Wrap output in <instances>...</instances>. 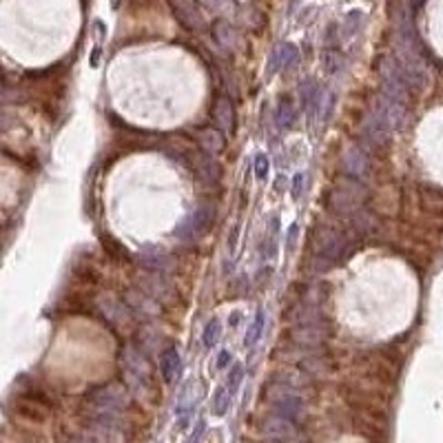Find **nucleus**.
<instances>
[{
	"label": "nucleus",
	"mask_w": 443,
	"mask_h": 443,
	"mask_svg": "<svg viewBox=\"0 0 443 443\" xmlns=\"http://www.w3.org/2000/svg\"><path fill=\"white\" fill-rule=\"evenodd\" d=\"M368 202V187L364 179L341 175L328 195V211L339 220H350Z\"/></svg>",
	"instance_id": "1"
},
{
	"label": "nucleus",
	"mask_w": 443,
	"mask_h": 443,
	"mask_svg": "<svg viewBox=\"0 0 443 443\" xmlns=\"http://www.w3.org/2000/svg\"><path fill=\"white\" fill-rule=\"evenodd\" d=\"M120 366L124 372V384L134 392H144L151 384V366L149 355H144L136 343H129L122 348Z\"/></svg>",
	"instance_id": "2"
},
{
	"label": "nucleus",
	"mask_w": 443,
	"mask_h": 443,
	"mask_svg": "<svg viewBox=\"0 0 443 443\" xmlns=\"http://www.w3.org/2000/svg\"><path fill=\"white\" fill-rule=\"evenodd\" d=\"M129 390L131 388L126 384H118V382L93 388L85 397L89 415H95V413H116V415H120L122 410L129 406V399H131Z\"/></svg>",
	"instance_id": "3"
},
{
	"label": "nucleus",
	"mask_w": 443,
	"mask_h": 443,
	"mask_svg": "<svg viewBox=\"0 0 443 443\" xmlns=\"http://www.w3.org/2000/svg\"><path fill=\"white\" fill-rule=\"evenodd\" d=\"M313 251L319 257H326L339 264L353 251V240L335 226H317L313 233Z\"/></svg>",
	"instance_id": "4"
},
{
	"label": "nucleus",
	"mask_w": 443,
	"mask_h": 443,
	"mask_svg": "<svg viewBox=\"0 0 443 443\" xmlns=\"http://www.w3.org/2000/svg\"><path fill=\"white\" fill-rule=\"evenodd\" d=\"M395 136V129L390 126L386 113L379 105H372L362 118V138L372 151H384L390 146V140Z\"/></svg>",
	"instance_id": "5"
},
{
	"label": "nucleus",
	"mask_w": 443,
	"mask_h": 443,
	"mask_svg": "<svg viewBox=\"0 0 443 443\" xmlns=\"http://www.w3.org/2000/svg\"><path fill=\"white\" fill-rule=\"evenodd\" d=\"M326 339V326L324 319L319 321H304V324H293L290 328V341L295 348L304 353H315Z\"/></svg>",
	"instance_id": "6"
},
{
	"label": "nucleus",
	"mask_w": 443,
	"mask_h": 443,
	"mask_svg": "<svg viewBox=\"0 0 443 443\" xmlns=\"http://www.w3.org/2000/svg\"><path fill=\"white\" fill-rule=\"evenodd\" d=\"M124 302L131 310V315L138 317L140 321H153L162 315V302L151 297L149 293H144L140 286L126 290Z\"/></svg>",
	"instance_id": "7"
},
{
	"label": "nucleus",
	"mask_w": 443,
	"mask_h": 443,
	"mask_svg": "<svg viewBox=\"0 0 443 443\" xmlns=\"http://www.w3.org/2000/svg\"><path fill=\"white\" fill-rule=\"evenodd\" d=\"M339 169H341V175L357 177V179H366L368 173H370L368 153L362 149V146H357V144L346 146V149H343V153H341V160H339Z\"/></svg>",
	"instance_id": "8"
},
{
	"label": "nucleus",
	"mask_w": 443,
	"mask_h": 443,
	"mask_svg": "<svg viewBox=\"0 0 443 443\" xmlns=\"http://www.w3.org/2000/svg\"><path fill=\"white\" fill-rule=\"evenodd\" d=\"M213 218H215V213H211L208 206H202V208H198V211H193L189 218H184L182 222H179V224L175 226V237L184 240V242L195 240L200 233L206 231Z\"/></svg>",
	"instance_id": "9"
},
{
	"label": "nucleus",
	"mask_w": 443,
	"mask_h": 443,
	"mask_svg": "<svg viewBox=\"0 0 443 443\" xmlns=\"http://www.w3.org/2000/svg\"><path fill=\"white\" fill-rule=\"evenodd\" d=\"M138 286L162 304H167L173 295V284L169 282L167 273H160V271H144V275L138 280Z\"/></svg>",
	"instance_id": "10"
},
{
	"label": "nucleus",
	"mask_w": 443,
	"mask_h": 443,
	"mask_svg": "<svg viewBox=\"0 0 443 443\" xmlns=\"http://www.w3.org/2000/svg\"><path fill=\"white\" fill-rule=\"evenodd\" d=\"M261 435L271 441H290V439H297V423L277 415V413H271L264 423H261Z\"/></svg>",
	"instance_id": "11"
},
{
	"label": "nucleus",
	"mask_w": 443,
	"mask_h": 443,
	"mask_svg": "<svg viewBox=\"0 0 443 443\" xmlns=\"http://www.w3.org/2000/svg\"><path fill=\"white\" fill-rule=\"evenodd\" d=\"M211 118H213V122H215V126L222 129L226 136L235 134L237 116H235L233 100L228 95H218L215 98V102H213V109H211Z\"/></svg>",
	"instance_id": "12"
},
{
	"label": "nucleus",
	"mask_w": 443,
	"mask_h": 443,
	"mask_svg": "<svg viewBox=\"0 0 443 443\" xmlns=\"http://www.w3.org/2000/svg\"><path fill=\"white\" fill-rule=\"evenodd\" d=\"M337 23H331L324 36V62L328 73H337L341 69V38Z\"/></svg>",
	"instance_id": "13"
},
{
	"label": "nucleus",
	"mask_w": 443,
	"mask_h": 443,
	"mask_svg": "<svg viewBox=\"0 0 443 443\" xmlns=\"http://www.w3.org/2000/svg\"><path fill=\"white\" fill-rule=\"evenodd\" d=\"M136 346L144 353V355H162V350L167 348L164 346V335L160 328L153 321H144V326L138 331V341Z\"/></svg>",
	"instance_id": "14"
},
{
	"label": "nucleus",
	"mask_w": 443,
	"mask_h": 443,
	"mask_svg": "<svg viewBox=\"0 0 443 443\" xmlns=\"http://www.w3.org/2000/svg\"><path fill=\"white\" fill-rule=\"evenodd\" d=\"M173 13L175 18L182 23L189 31H193V34H198V31L204 29V18L202 13L195 9L193 3H189V0H173Z\"/></svg>",
	"instance_id": "15"
},
{
	"label": "nucleus",
	"mask_w": 443,
	"mask_h": 443,
	"mask_svg": "<svg viewBox=\"0 0 443 443\" xmlns=\"http://www.w3.org/2000/svg\"><path fill=\"white\" fill-rule=\"evenodd\" d=\"M213 40H215L218 47L222 49V52H226V54H235L240 49L237 31L231 27V23H228L226 18H222V16L215 20V25H213Z\"/></svg>",
	"instance_id": "16"
},
{
	"label": "nucleus",
	"mask_w": 443,
	"mask_h": 443,
	"mask_svg": "<svg viewBox=\"0 0 443 443\" xmlns=\"http://www.w3.org/2000/svg\"><path fill=\"white\" fill-rule=\"evenodd\" d=\"M198 144L200 149L211 153V155H220L226 149V134L218 126H206L198 131Z\"/></svg>",
	"instance_id": "17"
},
{
	"label": "nucleus",
	"mask_w": 443,
	"mask_h": 443,
	"mask_svg": "<svg viewBox=\"0 0 443 443\" xmlns=\"http://www.w3.org/2000/svg\"><path fill=\"white\" fill-rule=\"evenodd\" d=\"M160 372H162V379L171 384L175 382L179 372H182V359H179V350L175 346H167L160 355Z\"/></svg>",
	"instance_id": "18"
},
{
	"label": "nucleus",
	"mask_w": 443,
	"mask_h": 443,
	"mask_svg": "<svg viewBox=\"0 0 443 443\" xmlns=\"http://www.w3.org/2000/svg\"><path fill=\"white\" fill-rule=\"evenodd\" d=\"M98 308H100L102 317H105L109 324H113V326L122 324L124 317H126V313L131 315V310H129L126 302H118L116 297H111V295H102V297L98 300Z\"/></svg>",
	"instance_id": "19"
},
{
	"label": "nucleus",
	"mask_w": 443,
	"mask_h": 443,
	"mask_svg": "<svg viewBox=\"0 0 443 443\" xmlns=\"http://www.w3.org/2000/svg\"><path fill=\"white\" fill-rule=\"evenodd\" d=\"M346 224L350 228V233L357 235V237H364V235H370V233L377 231V220L366 206L359 213H355L350 220H346Z\"/></svg>",
	"instance_id": "20"
},
{
	"label": "nucleus",
	"mask_w": 443,
	"mask_h": 443,
	"mask_svg": "<svg viewBox=\"0 0 443 443\" xmlns=\"http://www.w3.org/2000/svg\"><path fill=\"white\" fill-rule=\"evenodd\" d=\"M364 23H366V13H364V11H359V9L350 11V13L346 16V20H343V27H341V36H343V40L355 38V36L359 34V31H362Z\"/></svg>",
	"instance_id": "21"
},
{
	"label": "nucleus",
	"mask_w": 443,
	"mask_h": 443,
	"mask_svg": "<svg viewBox=\"0 0 443 443\" xmlns=\"http://www.w3.org/2000/svg\"><path fill=\"white\" fill-rule=\"evenodd\" d=\"M264 326H266V310L264 308H257L255 313V319L249 328V333H246V339H244V346L246 348H253L255 343L261 339V333H264Z\"/></svg>",
	"instance_id": "22"
},
{
	"label": "nucleus",
	"mask_w": 443,
	"mask_h": 443,
	"mask_svg": "<svg viewBox=\"0 0 443 443\" xmlns=\"http://www.w3.org/2000/svg\"><path fill=\"white\" fill-rule=\"evenodd\" d=\"M195 164H198V171H200L206 179H220V177H222V167L218 164L215 155H211V153L204 151L202 155H198Z\"/></svg>",
	"instance_id": "23"
},
{
	"label": "nucleus",
	"mask_w": 443,
	"mask_h": 443,
	"mask_svg": "<svg viewBox=\"0 0 443 443\" xmlns=\"http://www.w3.org/2000/svg\"><path fill=\"white\" fill-rule=\"evenodd\" d=\"M142 264H144V271H160V273H167L169 271V264L171 259L164 255V253H158V251H146L142 255Z\"/></svg>",
	"instance_id": "24"
},
{
	"label": "nucleus",
	"mask_w": 443,
	"mask_h": 443,
	"mask_svg": "<svg viewBox=\"0 0 443 443\" xmlns=\"http://www.w3.org/2000/svg\"><path fill=\"white\" fill-rule=\"evenodd\" d=\"M295 118H297V111H295V107H293V102H290V98H284L282 105H280V109H277V116H275L277 126H280L282 131H288V129L295 124Z\"/></svg>",
	"instance_id": "25"
},
{
	"label": "nucleus",
	"mask_w": 443,
	"mask_h": 443,
	"mask_svg": "<svg viewBox=\"0 0 443 443\" xmlns=\"http://www.w3.org/2000/svg\"><path fill=\"white\" fill-rule=\"evenodd\" d=\"M220 337H222V321H220V317H211L204 326V331H202L204 348H213L220 341Z\"/></svg>",
	"instance_id": "26"
},
{
	"label": "nucleus",
	"mask_w": 443,
	"mask_h": 443,
	"mask_svg": "<svg viewBox=\"0 0 443 443\" xmlns=\"http://www.w3.org/2000/svg\"><path fill=\"white\" fill-rule=\"evenodd\" d=\"M317 91H319V85L315 82V78H306L302 82V85H300V107H302V111L313 107V100H315Z\"/></svg>",
	"instance_id": "27"
},
{
	"label": "nucleus",
	"mask_w": 443,
	"mask_h": 443,
	"mask_svg": "<svg viewBox=\"0 0 443 443\" xmlns=\"http://www.w3.org/2000/svg\"><path fill=\"white\" fill-rule=\"evenodd\" d=\"M231 397H233V392L228 390L226 386L218 388V390H215V395H213V415H215V417L226 415L228 406H231Z\"/></svg>",
	"instance_id": "28"
},
{
	"label": "nucleus",
	"mask_w": 443,
	"mask_h": 443,
	"mask_svg": "<svg viewBox=\"0 0 443 443\" xmlns=\"http://www.w3.org/2000/svg\"><path fill=\"white\" fill-rule=\"evenodd\" d=\"M200 3L208 11L222 16V18H228V16L235 13V3H233V0H200Z\"/></svg>",
	"instance_id": "29"
},
{
	"label": "nucleus",
	"mask_w": 443,
	"mask_h": 443,
	"mask_svg": "<svg viewBox=\"0 0 443 443\" xmlns=\"http://www.w3.org/2000/svg\"><path fill=\"white\" fill-rule=\"evenodd\" d=\"M242 379H244V364L235 362L231 368H228V377H226V388L231 390V392H235V390L240 388Z\"/></svg>",
	"instance_id": "30"
},
{
	"label": "nucleus",
	"mask_w": 443,
	"mask_h": 443,
	"mask_svg": "<svg viewBox=\"0 0 443 443\" xmlns=\"http://www.w3.org/2000/svg\"><path fill=\"white\" fill-rule=\"evenodd\" d=\"M253 171H255V177L257 179H266L268 177V173H271V162H268V155L266 153H255Z\"/></svg>",
	"instance_id": "31"
},
{
	"label": "nucleus",
	"mask_w": 443,
	"mask_h": 443,
	"mask_svg": "<svg viewBox=\"0 0 443 443\" xmlns=\"http://www.w3.org/2000/svg\"><path fill=\"white\" fill-rule=\"evenodd\" d=\"M304 184H306V175L300 171V173H295L293 175V184H290V193H293V200L295 202H300L302 200V195H304Z\"/></svg>",
	"instance_id": "32"
},
{
	"label": "nucleus",
	"mask_w": 443,
	"mask_h": 443,
	"mask_svg": "<svg viewBox=\"0 0 443 443\" xmlns=\"http://www.w3.org/2000/svg\"><path fill=\"white\" fill-rule=\"evenodd\" d=\"M297 235H300V226H297V222H293L288 226V231H286V251L288 253L295 251V244H297Z\"/></svg>",
	"instance_id": "33"
},
{
	"label": "nucleus",
	"mask_w": 443,
	"mask_h": 443,
	"mask_svg": "<svg viewBox=\"0 0 443 443\" xmlns=\"http://www.w3.org/2000/svg\"><path fill=\"white\" fill-rule=\"evenodd\" d=\"M231 366V350H222L220 355H218V364H215V368L218 370H224V368H228Z\"/></svg>",
	"instance_id": "34"
},
{
	"label": "nucleus",
	"mask_w": 443,
	"mask_h": 443,
	"mask_svg": "<svg viewBox=\"0 0 443 443\" xmlns=\"http://www.w3.org/2000/svg\"><path fill=\"white\" fill-rule=\"evenodd\" d=\"M240 319H242V310H233V313L228 315V326L235 328V326L240 324Z\"/></svg>",
	"instance_id": "35"
},
{
	"label": "nucleus",
	"mask_w": 443,
	"mask_h": 443,
	"mask_svg": "<svg viewBox=\"0 0 443 443\" xmlns=\"http://www.w3.org/2000/svg\"><path fill=\"white\" fill-rule=\"evenodd\" d=\"M237 237H240V231H237V228H233V235H228V251H235Z\"/></svg>",
	"instance_id": "36"
},
{
	"label": "nucleus",
	"mask_w": 443,
	"mask_h": 443,
	"mask_svg": "<svg viewBox=\"0 0 443 443\" xmlns=\"http://www.w3.org/2000/svg\"><path fill=\"white\" fill-rule=\"evenodd\" d=\"M204 430H206V423H204V421H198V435H195V432H193L191 441H195V439H200V437L204 435Z\"/></svg>",
	"instance_id": "37"
}]
</instances>
